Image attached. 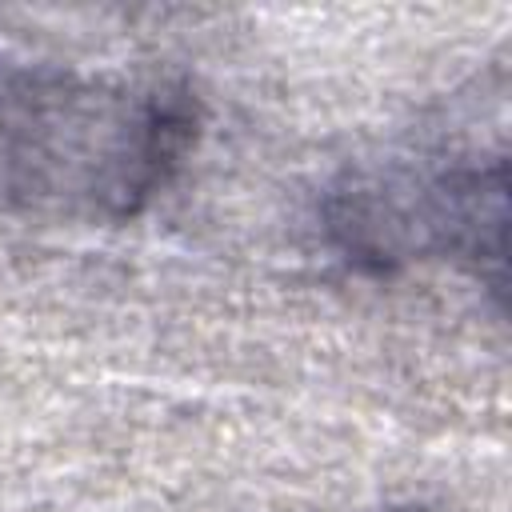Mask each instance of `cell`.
Segmentation results:
<instances>
[{
	"label": "cell",
	"mask_w": 512,
	"mask_h": 512,
	"mask_svg": "<svg viewBox=\"0 0 512 512\" xmlns=\"http://www.w3.org/2000/svg\"><path fill=\"white\" fill-rule=\"evenodd\" d=\"M188 128V112L164 96L24 76L0 92V192L128 216L180 160Z\"/></svg>",
	"instance_id": "cell-1"
}]
</instances>
